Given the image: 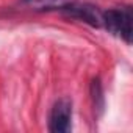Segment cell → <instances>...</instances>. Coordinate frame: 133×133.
Segmentation results:
<instances>
[{
  "label": "cell",
  "mask_w": 133,
  "mask_h": 133,
  "mask_svg": "<svg viewBox=\"0 0 133 133\" xmlns=\"http://www.w3.org/2000/svg\"><path fill=\"white\" fill-rule=\"evenodd\" d=\"M131 8L128 5L110 8L102 13V27L110 33L119 36L127 44L131 42Z\"/></svg>",
  "instance_id": "1"
},
{
  "label": "cell",
  "mask_w": 133,
  "mask_h": 133,
  "mask_svg": "<svg viewBox=\"0 0 133 133\" xmlns=\"http://www.w3.org/2000/svg\"><path fill=\"white\" fill-rule=\"evenodd\" d=\"M59 13L64 14L66 17L85 22V24H88V25H91L94 28H100L102 27V13L103 11H100L99 6H96L92 3L71 0V2H68L64 6H61Z\"/></svg>",
  "instance_id": "2"
},
{
  "label": "cell",
  "mask_w": 133,
  "mask_h": 133,
  "mask_svg": "<svg viewBox=\"0 0 133 133\" xmlns=\"http://www.w3.org/2000/svg\"><path fill=\"white\" fill-rule=\"evenodd\" d=\"M72 128V102L68 97L58 99L49 114V130L52 133H69Z\"/></svg>",
  "instance_id": "3"
},
{
  "label": "cell",
  "mask_w": 133,
  "mask_h": 133,
  "mask_svg": "<svg viewBox=\"0 0 133 133\" xmlns=\"http://www.w3.org/2000/svg\"><path fill=\"white\" fill-rule=\"evenodd\" d=\"M71 0H21L19 5L25 10L44 13V11H59L61 6H64Z\"/></svg>",
  "instance_id": "4"
},
{
  "label": "cell",
  "mask_w": 133,
  "mask_h": 133,
  "mask_svg": "<svg viewBox=\"0 0 133 133\" xmlns=\"http://www.w3.org/2000/svg\"><path fill=\"white\" fill-rule=\"evenodd\" d=\"M91 97H92L94 110H103V91H102V85L99 78L92 80L91 83Z\"/></svg>",
  "instance_id": "5"
}]
</instances>
